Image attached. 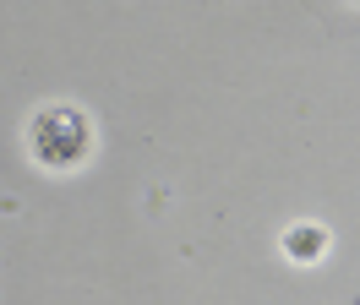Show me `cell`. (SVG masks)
Here are the masks:
<instances>
[{
	"label": "cell",
	"mask_w": 360,
	"mask_h": 305,
	"mask_svg": "<svg viewBox=\"0 0 360 305\" xmlns=\"http://www.w3.org/2000/svg\"><path fill=\"white\" fill-rule=\"evenodd\" d=\"M22 152L39 174H77L98 158V126L77 98H44L22 120Z\"/></svg>",
	"instance_id": "6da1fadb"
},
{
	"label": "cell",
	"mask_w": 360,
	"mask_h": 305,
	"mask_svg": "<svg viewBox=\"0 0 360 305\" xmlns=\"http://www.w3.org/2000/svg\"><path fill=\"white\" fill-rule=\"evenodd\" d=\"M278 251L295 267H316V261H328V251H333V229L316 223V218H295L290 229L278 235Z\"/></svg>",
	"instance_id": "7a4b0ae2"
},
{
	"label": "cell",
	"mask_w": 360,
	"mask_h": 305,
	"mask_svg": "<svg viewBox=\"0 0 360 305\" xmlns=\"http://www.w3.org/2000/svg\"><path fill=\"white\" fill-rule=\"evenodd\" d=\"M355 6H360V0H355Z\"/></svg>",
	"instance_id": "3957f363"
}]
</instances>
